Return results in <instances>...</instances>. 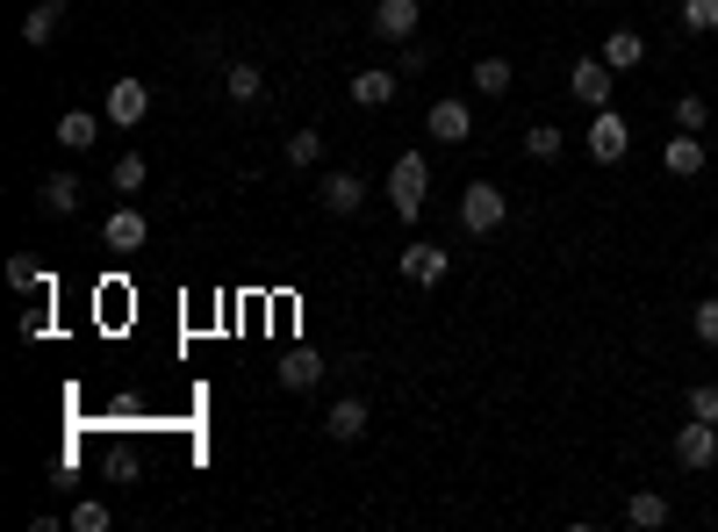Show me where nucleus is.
Masks as SVG:
<instances>
[{
    "label": "nucleus",
    "instance_id": "23",
    "mask_svg": "<svg viewBox=\"0 0 718 532\" xmlns=\"http://www.w3.org/2000/svg\"><path fill=\"white\" fill-rule=\"evenodd\" d=\"M8 288H22V295H37V288H51V273H43V260H29V252H14V260H8Z\"/></svg>",
    "mask_w": 718,
    "mask_h": 532
},
{
    "label": "nucleus",
    "instance_id": "31",
    "mask_svg": "<svg viewBox=\"0 0 718 532\" xmlns=\"http://www.w3.org/2000/svg\"><path fill=\"white\" fill-rule=\"evenodd\" d=\"M72 525H80V532H109V504H80V511H72Z\"/></svg>",
    "mask_w": 718,
    "mask_h": 532
},
{
    "label": "nucleus",
    "instance_id": "11",
    "mask_svg": "<svg viewBox=\"0 0 718 532\" xmlns=\"http://www.w3.org/2000/svg\"><path fill=\"white\" fill-rule=\"evenodd\" d=\"M597 58H604L610 72H633L639 58H647V37H639V29H610V37L597 43Z\"/></svg>",
    "mask_w": 718,
    "mask_h": 532
},
{
    "label": "nucleus",
    "instance_id": "19",
    "mask_svg": "<svg viewBox=\"0 0 718 532\" xmlns=\"http://www.w3.org/2000/svg\"><path fill=\"white\" fill-rule=\"evenodd\" d=\"M403 273L417 288H438V281H446V245H409L403 252Z\"/></svg>",
    "mask_w": 718,
    "mask_h": 532
},
{
    "label": "nucleus",
    "instance_id": "29",
    "mask_svg": "<svg viewBox=\"0 0 718 532\" xmlns=\"http://www.w3.org/2000/svg\"><path fill=\"white\" fill-rule=\"evenodd\" d=\"M690 331H697L705 345H718V295H705V302L690 310Z\"/></svg>",
    "mask_w": 718,
    "mask_h": 532
},
{
    "label": "nucleus",
    "instance_id": "2",
    "mask_svg": "<svg viewBox=\"0 0 718 532\" xmlns=\"http://www.w3.org/2000/svg\"><path fill=\"white\" fill-rule=\"evenodd\" d=\"M424 188H432V165H424V151H403V159L388 165V202H395V217L417 223V217H424Z\"/></svg>",
    "mask_w": 718,
    "mask_h": 532
},
{
    "label": "nucleus",
    "instance_id": "18",
    "mask_svg": "<svg viewBox=\"0 0 718 532\" xmlns=\"http://www.w3.org/2000/svg\"><path fill=\"white\" fill-rule=\"evenodd\" d=\"M80 173H43V188H37V202L51 209V217H72V209H80Z\"/></svg>",
    "mask_w": 718,
    "mask_h": 532
},
{
    "label": "nucleus",
    "instance_id": "25",
    "mask_svg": "<svg viewBox=\"0 0 718 532\" xmlns=\"http://www.w3.org/2000/svg\"><path fill=\"white\" fill-rule=\"evenodd\" d=\"M109 180H115V194H136V188H144V180H151V165H144V159H136V151H122V159H115V173H109Z\"/></svg>",
    "mask_w": 718,
    "mask_h": 532
},
{
    "label": "nucleus",
    "instance_id": "17",
    "mask_svg": "<svg viewBox=\"0 0 718 532\" xmlns=\"http://www.w3.org/2000/svg\"><path fill=\"white\" fill-rule=\"evenodd\" d=\"M324 432L338 439V446L366 439V403H360V397H338V403H331V418H324Z\"/></svg>",
    "mask_w": 718,
    "mask_h": 532
},
{
    "label": "nucleus",
    "instance_id": "22",
    "mask_svg": "<svg viewBox=\"0 0 718 532\" xmlns=\"http://www.w3.org/2000/svg\"><path fill=\"white\" fill-rule=\"evenodd\" d=\"M625 525H639V532H661V525H668V496H661V490H639L633 504H625Z\"/></svg>",
    "mask_w": 718,
    "mask_h": 532
},
{
    "label": "nucleus",
    "instance_id": "27",
    "mask_svg": "<svg viewBox=\"0 0 718 532\" xmlns=\"http://www.w3.org/2000/svg\"><path fill=\"white\" fill-rule=\"evenodd\" d=\"M682 29H690V37H711L718 29V0H682Z\"/></svg>",
    "mask_w": 718,
    "mask_h": 532
},
{
    "label": "nucleus",
    "instance_id": "10",
    "mask_svg": "<svg viewBox=\"0 0 718 532\" xmlns=\"http://www.w3.org/2000/svg\"><path fill=\"white\" fill-rule=\"evenodd\" d=\"M316 202H324L331 217H353V209L366 202V180H360V173H324V188H316Z\"/></svg>",
    "mask_w": 718,
    "mask_h": 532
},
{
    "label": "nucleus",
    "instance_id": "15",
    "mask_svg": "<svg viewBox=\"0 0 718 532\" xmlns=\"http://www.w3.org/2000/svg\"><path fill=\"white\" fill-rule=\"evenodd\" d=\"M58 144H65V151H94L101 144V116L94 109H65V116H58Z\"/></svg>",
    "mask_w": 718,
    "mask_h": 532
},
{
    "label": "nucleus",
    "instance_id": "16",
    "mask_svg": "<svg viewBox=\"0 0 718 532\" xmlns=\"http://www.w3.org/2000/svg\"><path fill=\"white\" fill-rule=\"evenodd\" d=\"M58 22H65V0H37V8L22 14V43H29V51H43V43L58 37Z\"/></svg>",
    "mask_w": 718,
    "mask_h": 532
},
{
    "label": "nucleus",
    "instance_id": "1",
    "mask_svg": "<svg viewBox=\"0 0 718 532\" xmlns=\"http://www.w3.org/2000/svg\"><path fill=\"white\" fill-rule=\"evenodd\" d=\"M503 217H510V194H503L496 180H467V188H461V223H467V238H496Z\"/></svg>",
    "mask_w": 718,
    "mask_h": 532
},
{
    "label": "nucleus",
    "instance_id": "20",
    "mask_svg": "<svg viewBox=\"0 0 718 532\" xmlns=\"http://www.w3.org/2000/svg\"><path fill=\"white\" fill-rule=\"evenodd\" d=\"M467 87H475V94H488V101H503V94H510V58H475Z\"/></svg>",
    "mask_w": 718,
    "mask_h": 532
},
{
    "label": "nucleus",
    "instance_id": "7",
    "mask_svg": "<svg viewBox=\"0 0 718 532\" xmlns=\"http://www.w3.org/2000/svg\"><path fill=\"white\" fill-rule=\"evenodd\" d=\"M661 165H668V173H676V180H697V173H705V165H711L705 137H697V130H676V137H668V144H661Z\"/></svg>",
    "mask_w": 718,
    "mask_h": 532
},
{
    "label": "nucleus",
    "instance_id": "12",
    "mask_svg": "<svg viewBox=\"0 0 718 532\" xmlns=\"http://www.w3.org/2000/svg\"><path fill=\"white\" fill-rule=\"evenodd\" d=\"M273 374H281V389H295V397H302V389H316V382H324V353H310V345H295V353H287V360H281V368H273Z\"/></svg>",
    "mask_w": 718,
    "mask_h": 532
},
{
    "label": "nucleus",
    "instance_id": "6",
    "mask_svg": "<svg viewBox=\"0 0 718 532\" xmlns=\"http://www.w3.org/2000/svg\"><path fill=\"white\" fill-rule=\"evenodd\" d=\"M417 0H374V22H366V29H374V37L381 43H409V37H417Z\"/></svg>",
    "mask_w": 718,
    "mask_h": 532
},
{
    "label": "nucleus",
    "instance_id": "14",
    "mask_svg": "<svg viewBox=\"0 0 718 532\" xmlns=\"http://www.w3.org/2000/svg\"><path fill=\"white\" fill-rule=\"evenodd\" d=\"M395 87H403V80H395L388 66H366V72H353V101H360V109H388V101H395Z\"/></svg>",
    "mask_w": 718,
    "mask_h": 532
},
{
    "label": "nucleus",
    "instance_id": "13",
    "mask_svg": "<svg viewBox=\"0 0 718 532\" xmlns=\"http://www.w3.org/2000/svg\"><path fill=\"white\" fill-rule=\"evenodd\" d=\"M144 238H151V223L136 217V209H115V217L101 223V245H109V252H136Z\"/></svg>",
    "mask_w": 718,
    "mask_h": 532
},
{
    "label": "nucleus",
    "instance_id": "24",
    "mask_svg": "<svg viewBox=\"0 0 718 532\" xmlns=\"http://www.w3.org/2000/svg\"><path fill=\"white\" fill-rule=\"evenodd\" d=\"M525 159L554 165V159H560V130H554V123H532V130H525Z\"/></svg>",
    "mask_w": 718,
    "mask_h": 532
},
{
    "label": "nucleus",
    "instance_id": "8",
    "mask_svg": "<svg viewBox=\"0 0 718 532\" xmlns=\"http://www.w3.org/2000/svg\"><path fill=\"white\" fill-rule=\"evenodd\" d=\"M610 80H618V72H610L604 58H575V72H568V87H575L583 109H610Z\"/></svg>",
    "mask_w": 718,
    "mask_h": 532
},
{
    "label": "nucleus",
    "instance_id": "3",
    "mask_svg": "<svg viewBox=\"0 0 718 532\" xmlns=\"http://www.w3.org/2000/svg\"><path fill=\"white\" fill-rule=\"evenodd\" d=\"M424 130H432L438 144H467V137H475V109H467L461 94H438L432 116H424Z\"/></svg>",
    "mask_w": 718,
    "mask_h": 532
},
{
    "label": "nucleus",
    "instance_id": "26",
    "mask_svg": "<svg viewBox=\"0 0 718 532\" xmlns=\"http://www.w3.org/2000/svg\"><path fill=\"white\" fill-rule=\"evenodd\" d=\"M324 159V130H295L287 137V165H316Z\"/></svg>",
    "mask_w": 718,
    "mask_h": 532
},
{
    "label": "nucleus",
    "instance_id": "33",
    "mask_svg": "<svg viewBox=\"0 0 718 532\" xmlns=\"http://www.w3.org/2000/svg\"><path fill=\"white\" fill-rule=\"evenodd\" d=\"M424 66H432V51H424V43L409 37V43H403V72H424Z\"/></svg>",
    "mask_w": 718,
    "mask_h": 532
},
{
    "label": "nucleus",
    "instance_id": "5",
    "mask_svg": "<svg viewBox=\"0 0 718 532\" xmlns=\"http://www.w3.org/2000/svg\"><path fill=\"white\" fill-rule=\"evenodd\" d=\"M625 151H633V130H625L618 109H597V123H589V159L597 165H618Z\"/></svg>",
    "mask_w": 718,
    "mask_h": 532
},
{
    "label": "nucleus",
    "instance_id": "4",
    "mask_svg": "<svg viewBox=\"0 0 718 532\" xmlns=\"http://www.w3.org/2000/svg\"><path fill=\"white\" fill-rule=\"evenodd\" d=\"M101 116H109L115 130H136V123L151 116V87H144V80H115L109 101H101Z\"/></svg>",
    "mask_w": 718,
    "mask_h": 532
},
{
    "label": "nucleus",
    "instance_id": "9",
    "mask_svg": "<svg viewBox=\"0 0 718 532\" xmlns=\"http://www.w3.org/2000/svg\"><path fill=\"white\" fill-rule=\"evenodd\" d=\"M676 461L682 468H711L718 461V424H705V418L676 424Z\"/></svg>",
    "mask_w": 718,
    "mask_h": 532
},
{
    "label": "nucleus",
    "instance_id": "32",
    "mask_svg": "<svg viewBox=\"0 0 718 532\" xmlns=\"http://www.w3.org/2000/svg\"><path fill=\"white\" fill-rule=\"evenodd\" d=\"M22 339H51V310H29L22 317Z\"/></svg>",
    "mask_w": 718,
    "mask_h": 532
},
{
    "label": "nucleus",
    "instance_id": "30",
    "mask_svg": "<svg viewBox=\"0 0 718 532\" xmlns=\"http://www.w3.org/2000/svg\"><path fill=\"white\" fill-rule=\"evenodd\" d=\"M690 418L718 424V382H697V389H690Z\"/></svg>",
    "mask_w": 718,
    "mask_h": 532
},
{
    "label": "nucleus",
    "instance_id": "21",
    "mask_svg": "<svg viewBox=\"0 0 718 532\" xmlns=\"http://www.w3.org/2000/svg\"><path fill=\"white\" fill-rule=\"evenodd\" d=\"M223 94L231 101H259L266 94V72H259L252 58H237V66H223Z\"/></svg>",
    "mask_w": 718,
    "mask_h": 532
},
{
    "label": "nucleus",
    "instance_id": "28",
    "mask_svg": "<svg viewBox=\"0 0 718 532\" xmlns=\"http://www.w3.org/2000/svg\"><path fill=\"white\" fill-rule=\"evenodd\" d=\"M711 123V101L705 94H676V130H705Z\"/></svg>",
    "mask_w": 718,
    "mask_h": 532
}]
</instances>
